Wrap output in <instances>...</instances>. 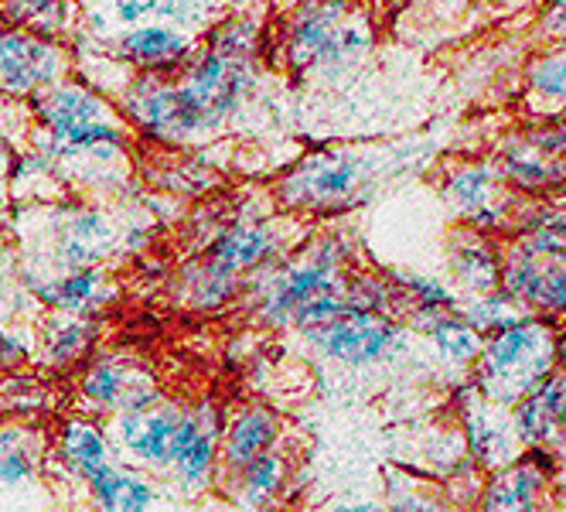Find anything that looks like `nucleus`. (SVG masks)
Instances as JSON below:
<instances>
[{
  "mask_svg": "<svg viewBox=\"0 0 566 512\" xmlns=\"http://www.w3.org/2000/svg\"><path fill=\"white\" fill-rule=\"evenodd\" d=\"M556 322L543 314H525L515 325L484 335L481 356L474 363V389L489 404L512 407L539 379L553 373Z\"/></svg>",
  "mask_w": 566,
  "mask_h": 512,
  "instance_id": "f03ea898",
  "label": "nucleus"
},
{
  "mask_svg": "<svg viewBox=\"0 0 566 512\" xmlns=\"http://www.w3.org/2000/svg\"><path fill=\"white\" fill-rule=\"evenodd\" d=\"M495 168L505 185H512L515 191H525V195H553V199H559L566 191V161L543 154L522 134L502 147Z\"/></svg>",
  "mask_w": 566,
  "mask_h": 512,
  "instance_id": "2eb2a0df",
  "label": "nucleus"
},
{
  "mask_svg": "<svg viewBox=\"0 0 566 512\" xmlns=\"http://www.w3.org/2000/svg\"><path fill=\"white\" fill-rule=\"evenodd\" d=\"M451 270L454 281L468 297L495 294L502 284V253L489 236L468 232L464 240L451 250Z\"/></svg>",
  "mask_w": 566,
  "mask_h": 512,
  "instance_id": "aec40b11",
  "label": "nucleus"
},
{
  "mask_svg": "<svg viewBox=\"0 0 566 512\" xmlns=\"http://www.w3.org/2000/svg\"><path fill=\"white\" fill-rule=\"evenodd\" d=\"M86 485L99 512H147L154 505V485L134 471H119L113 464H106Z\"/></svg>",
  "mask_w": 566,
  "mask_h": 512,
  "instance_id": "5701e85b",
  "label": "nucleus"
},
{
  "mask_svg": "<svg viewBox=\"0 0 566 512\" xmlns=\"http://www.w3.org/2000/svg\"><path fill=\"white\" fill-rule=\"evenodd\" d=\"M509 414H512L515 438L525 451L530 448L556 451L559 441L566 438V379L559 373H549L525 397H518L509 407Z\"/></svg>",
  "mask_w": 566,
  "mask_h": 512,
  "instance_id": "9d476101",
  "label": "nucleus"
},
{
  "mask_svg": "<svg viewBox=\"0 0 566 512\" xmlns=\"http://www.w3.org/2000/svg\"><path fill=\"white\" fill-rule=\"evenodd\" d=\"M427 338L433 342V348L440 352V359H448L454 366H474L481 356L484 338L461 318V311H448V314H427L423 322Z\"/></svg>",
  "mask_w": 566,
  "mask_h": 512,
  "instance_id": "b1692460",
  "label": "nucleus"
},
{
  "mask_svg": "<svg viewBox=\"0 0 566 512\" xmlns=\"http://www.w3.org/2000/svg\"><path fill=\"white\" fill-rule=\"evenodd\" d=\"M8 165H11V147H8L4 137H0V178L8 175Z\"/></svg>",
  "mask_w": 566,
  "mask_h": 512,
  "instance_id": "c9c22d12",
  "label": "nucleus"
},
{
  "mask_svg": "<svg viewBox=\"0 0 566 512\" xmlns=\"http://www.w3.org/2000/svg\"><path fill=\"white\" fill-rule=\"evenodd\" d=\"M543 31L553 38V42L566 45V0H563V4L546 8V14H543Z\"/></svg>",
  "mask_w": 566,
  "mask_h": 512,
  "instance_id": "473e14b6",
  "label": "nucleus"
},
{
  "mask_svg": "<svg viewBox=\"0 0 566 512\" xmlns=\"http://www.w3.org/2000/svg\"><path fill=\"white\" fill-rule=\"evenodd\" d=\"M86 400L99 407H116L119 414L144 410L157 404V393L150 386V376L140 369H130L124 363H99L83 379Z\"/></svg>",
  "mask_w": 566,
  "mask_h": 512,
  "instance_id": "f3484780",
  "label": "nucleus"
},
{
  "mask_svg": "<svg viewBox=\"0 0 566 512\" xmlns=\"http://www.w3.org/2000/svg\"><path fill=\"white\" fill-rule=\"evenodd\" d=\"M65 52L49 34L28 28L0 31V93L31 96L59 86L65 72Z\"/></svg>",
  "mask_w": 566,
  "mask_h": 512,
  "instance_id": "6e6552de",
  "label": "nucleus"
},
{
  "mask_svg": "<svg viewBox=\"0 0 566 512\" xmlns=\"http://www.w3.org/2000/svg\"><path fill=\"white\" fill-rule=\"evenodd\" d=\"M216 424L201 414H181L178 435H175V451H171V471L185 489H198L212 476L216 468Z\"/></svg>",
  "mask_w": 566,
  "mask_h": 512,
  "instance_id": "a211bd4d",
  "label": "nucleus"
},
{
  "mask_svg": "<svg viewBox=\"0 0 566 512\" xmlns=\"http://www.w3.org/2000/svg\"><path fill=\"white\" fill-rule=\"evenodd\" d=\"M522 137L530 140L533 147H539L543 154L566 161V116H549L546 124H539V127H533V130H525Z\"/></svg>",
  "mask_w": 566,
  "mask_h": 512,
  "instance_id": "7c9ffc66",
  "label": "nucleus"
},
{
  "mask_svg": "<svg viewBox=\"0 0 566 512\" xmlns=\"http://www.w3.org/2000/svg\"><path fill=\"white\" fill-rule=\"evenodd\" d=\"M325 512H386V509L376 505V502H358V505H332Z\"/></svg>",
  "mask_w": 566,
  "mask_h": 512,
  "instance_id": "f704fd0d",
  "label": "nucleus"
},
{
  "mask_svg": "<svg viewBox=\"0 0 566 512\" xmlns=\"http://www.w3.org/2000/svg\"><path fill=\"white\" fill-rule=\"evenodd\" d=\"M464 427H468V451L484 468L499 471L522 454L509 407L489 404L478 389H471V404L464 410Z\"/></svg>",
  "mask_w": 566,
  "mask_h": 512,
  "instance_id": "9b49d317",
  "label": "nucleus"
},
{
  "mask_svg": "<svg viewBox=\"0 0 566 512\" xmlns=\"http://www.w3.org/2000/svg\"><path fill=\"white\" fill-rule=\"evenodd\" d=\"M42 127V154L52 161L62 157H113L127 147V130L116 124L106 103L78 83L52 86L34 106Z\"/></svg>",
  "mask_w": 566,
  "mask_h": 512,
  "instance_id": "7ed1b4c3",
  "label": "nucleus"
},
{
  "mask_svg": "<svg viewBox=\"0 0 566 512\" xmlns=\"http://www.w3.org/2000/svg\"><path fill=\"white\" fill-rule=\"evenodd\" d=\"M45 301L62 307V311H93L106 291H103V273L99 270H78V273H65V278L52 281L49 288H42Z\"/></svg>",
  "mask_w": 566,
  "mask_h": 512,
  "instance_id": "c85d7f7f",
  "label": "nucleus"
},
{
  "mask_svg": "<svg viewBox=\"0 0 566 512\" xmlns=\"http://www.w3.org/2000/svg\"><path fill=\"white\" fill-rule=\"evenodd\" d=\"M546 471H539L530 458L518 454L512 464L492 471L489 485L481 492V512H543L539 495L546 492Z\"/></svg>",
  "mask_w": 566,
  "mask_h": 512,
  "instance_id": "dca6fc26",
  "label": "nucleus"
},
{
  "mask_svg": "<svg viewBox=\"0 0 566 512\" xmlns=\"http://www.w3.org/2000/svg\"><path fill=\"white\" fill-rule=\"evenodd\" d=\"M280 438V420L263 410V407H247L239 410L229 427H226V438H222V464L239 476L242 468L253 464L256 458L270 454L273 445Z\"/></svg>",
  "mask_w": 566,
  "mask_h": 512,
  "instance_id": "6ab92c4d",
  "label": "nucleus"
},
{
  "mask_svg": "<svg viewBox=\"0 0 566 512\" xmlns=\"http://www.w3.org/2000/svg\"><path fill=\"white\" fill-rule=\"evenodd\" d=\"M181 414L168 410V407H144V410H130L119 414L116 424V438L124 445V451L144 464L154 468H168L171 464V451H175V435H178Z\"/></svg>",
  "mask_w": 566,
  "mask_h": 512,
  "instance_id": "4468645a",
  "label": "nucleus"
},
{
  "mask_svg": "<svg viewBox=\"0 0 566 512\" xmlns=\"http://www.w3.org/2000/svg\"><path fill=\"white\" fill-rule=\"evenodd\" d=\"M369 181V161L348 150L311 154L283 178L280 199L294 209H338L348 206Z\"/></svg>",
  "mask_w": 566,
  "mask_h": 512,
  "instance_id": "423d86ee",
  "label": "nucleus"
},
{
  "mask_svg": "<svg viewBox=\"0 0 566 512\" xmlns=\"http://www.w3.org/2000/svg\"><path fill=\"white\" fill-rule=\"evenodd\" d=\"M525 83L539 109L559 116V109H566V49L543 52L525 72Z\"/></svg>",
  "mask_w": 566,
  "mask_h": 512,
  "instance_id": "bb28decb",
  "label": "nucleus"
},
{
  "mask_svg": "<svg viewBox=\"0 0 566 512\" xmlns=\"http://www.w3.org/2000/svg\"><path fill=\"white\" fill-rule=\"evenodd\" d=\"M59 448H62V458L69 461V468L86 482L96 479L99 471L109 464V448H106L103 430L90 420H69L62 427Z\"/></svg>",
  "mask_w": 566,
  "mask_h": 512,
  "instance_id": "393cba45",
  "label": "nucleus"
},
{
  "mask_svg": "<svg viewBox=\"0 0 566 512\" xmlns=\"http://www.w3.org/2000/svg\"><path fill=\"white\" fill-rule=\"evenodd\" d=\"M276 247H280V236L273 232L270 222L239 219V222L226 226L195 270V288H191L195 304H201V307L222 304L235 291L239 273L260 270L276 253Z\"/></svg>",
  "mask_w": 566,
  "mask_h": 512,
  "instance_id": "20e7f679",
  "label": "nucleus"
},
{
  "mask_svg": "<svg viewBox=\"0 0 566 512\" xmlns=\"http://www.w3.org/2000/svg\"><path fill=\"white\" fill-rule=\"evenodd\" d=\"M556 461L566 468V438H563V441H559V448H556Z\"/></svg>",
  "mask_w": 566,
  "mask_h": 512,
  "instance_id": "e433bc0d",
  "label": "nucleus"
},
{
  "mask_svg": "<svg viewBox=\"0 0 566 512\" xmlns=\"http://www.w3.org/2000/svg\"><path fill=\"white\" fill-rule=\"evenodd\" d=\"M34 461L28 448L18 445L14 430H0V485H21L31 479Z\"/></svg>",
  "mask_w": 566,
  "mask_h": 512,
  "instance_id": "c756f323",
  "label": "nucleus"
},
{
  "mask_svg": "<svg viewBox=\"0 0 566 512\" xmlns=\"http://www.w3.org/2000/svg\"><path fill=\"white\" fill-rule=\"evenodd\" d=\"M533 257H563L566 253V199H549L530 209L518 222V243Z\"/></svg>",
  "mask_w": 566,
  "mask_h": 512,
  "instance_id": "4be33fe9",
  "label": "nucleus"
},
{
  "mask_svg": "<svg viewBox=\"0 0 566 512\" xmlns=\"http://www.w3.org/2000/svg\"><path fill=\"white\" fill-rule=\"evenodd\" d=\"M113 52L127 65L154 75V72H165V69L188 62L191 59V38L185 31H178L175 24L147 21V24L127 28L124 34H116Z\"/></svg>",
  "mask_w": 566,
  "mask_h": 512,
  "instance_id": "f8f14e48",
  "label": "nucleus"
},
{
  "mask_svg": "<svg viewBox=\"0 0 566 512\" xmlns=\"http://www.w3.org/2000/svg\"><path fill=\"white\" fill-rule=\"evenodd\" d=\"M530 311H522L502 288L495 294H484V297H468V304H461V318L484 338V335H495L509 325H515L518 318H525Z\"/></svg>",
  "mask_w": 566,
  "mask_h": 512,
  "instance_id": "cd10ccee",
  "label": "nucleus"
},
{
  "mask_svg": "<svg viewBox=\"0 0 566 512\" xmlns=\"http://www.w3.org/2000/svg\"><path fill=\"white\" fill-rule=\"evenodd\" d=\"M553 373H559L566 379V328L556 332V338H553Z\"/></svg>",
  "mask_w": 566,
  "mask_h": 512,
  "instance_id": "72a5a7b5",
  "label": "nucleus"
},
{
  "mask_svg": "<svg viewBox=\"0 0 566 512\" xmlns=\"http://www.w3.org/2000/svg\"><path fill=\"white\" fill-rule=\"evenodd\" d=\"M345 11H348L345 4H307L294 14L291 31H287V59L297 72L314 69V62L325 52L328 38L335 34Z\"/></svg>",
  "mask_w": 566,
  "mask_h": 512,
  "instance_id": "412c9836",
  "label": "nucleus"
},
{
  "mask_svg": "<svg viewBox=\"0 0 566 512\" xmlns=\"http://www.w3.org/2000/svg\"><path fill=\"white\" fill-rule=\"evenodd\" d=\"M116 229L99 209H75L59 222L55 232V263L65 273L96 270V260L109 253Z\"/></svg>",
  "mask_w": 566,
  "mask_h": 512,
  "instance_id": "ddd939ff",
  "label": "nucleus"
},
{
  "mask_svg": "<svg viewBox=\"0 0 566 512\" xmlns=\"http://www.w3.org/2000/svg\"><path fill=\"white\" fill-rule=\"evenodd\" d=\"M253 86L247 55L209 45L188 59L185 75L168 83L160 75H140L124 93V109L134 124L165 140H185L222 127Z\"/></svg>",
  "mask_w": 566,
  "mask_h": 512,
  "instance_id": "f257e3e1",
  "label": "nucleus"
},
{
  "mask_svg": "<svg viewBox=\"0 0 566 512\" xmlns=\"http://www.w3.org/2000/svg\"><path fill=\"white\" fill-rule=\"evenodd\" d=\"M287 485V461L280 451H270L247 464L235 476V495L242 509H266L276 502L280 489Z\"/></svg>",
  "mask_w": 566,
  "mask_h": 512,
  "instance_id": "a878e982",
  "label": "nucleus"
},
{
  "mask_svg": "<svg viewBox=\"0 0 566 512\" xmlns=\"http://www.w3.org/2000/svg\"><path fill=\"white\" fill-rule=\"evenodd\" d=\"M304 335L311 345H317L321 352H325L328 359L345 363V366L386 363L402 345L399 325L392 318H386V314H373V311H358L352 304H345L325 325L304 328Z\"/></svg>",
  "mask_w": 566,
  "mask_h": 512,
  "instance_id": "0eeeda50",
  "label": "nucleus"
},
{
  "mask_svg": "<svg viewBox=\"0 0 566 512\" xmlns=\"http://www.w3.org/2000/svg\"><path fill=\"white\" fill-rule=\"evenodd\" d=\"M338 294H345V284L338 278V253L335 243H325L307 260L287 263L270 273L260 288V314L273 325H287L301 307Z\"/></svg>",
  "mask_w": 566,
  "mask_h": 512,
  "instance_id": "39448f33",
  "label": "nucleus"
},
{
  "mask_svg": "<svg viewBox=\"0 0 566 512\" xmlns=\"http://www.w3.org/2000/svg\"><path fill=\"white\" fill-rule=\"evenodd\" d=\"M90 338H93V328L86 322H69V325H62L59 335H55V342H52V359L65 363V359L78 356V352L90 345Z\"/></svg>",
  "mask_w": 566,
  "mask_h": 512,
  "instance_id": "2f4dec72",
  "label": "nucleus"
},
{
  "mask_svg": "<svg viewBox=\"0 0 566 512\" xmlns=\"http://www.w3.org/2000/svg\"><path fill=\"white\" fill-rule=\"evenodd\" d=\"M522 311L543 318H566V253L563 257H533L522 247L502 253V284Z\"/></svg>",
  "mask_w": 566,
  "mask_h": 512,
  "instance_id": "1a4fd4ad",
  "label": "nucleus"
}]
</instances>
